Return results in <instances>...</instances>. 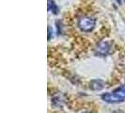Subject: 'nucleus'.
<instances>
[{
  "label": "nucleus",
  "mask_w": 125,
  "mask_h": 113,
  "mask_svg": "<svg viewBox=\"0 0 125 113\" xmlns=\"http://www.w3.org/2000/svg\"><path fill=\"white\" fill-rule=\"evenodd\" d=\"M102 99L109 104H118V103H121L124 101L123 98H121L119 94L116 93L115 91L102 94Z\"/></svg>",
  "instance_id": "3"
},
{
  "label": "nucleus",
  "mask_w": 125,
  "mask_h": 113,
  "mask_svg": "<svg viewBox=\"0 0 125 113\" xmlns=\"http://www.w3.org/2000/svg\"><path fill=\"white\" fill-rule=\"evenodd\" d=\"M111 50V44L107 41H102L95 49V55L100 56H105L109 55Z\"/></svg>",
  "instance_id": "2"
},
{
  "label": "nucleus",
  "mask_w": 125,
  "mask_h": 113,
  "mask_svg": "<svg viewBox=\"0 0 125 113\" xmlns=\"http://www.w3.org/2000/svg\"><path fill=\"white\" fill-rule=\"evenodd\" d=\"M117 2H118L119 4H121V0H117Z\"/></svg>",
  "instance_id": "7"
},
{
  "label": "nucleus",
  "mask_w": 125,
  "mask_h": 113,
  "mask_svg": "<svg viewBox=\"0 0 125 113\" xmlns=\"http://www.w3.org/2000/svg\"><path fill=\"white\" fill-rule=\"evenodd\" d=\"M82 113H89V112H82Z\"/></svg>",
  "instance_id": "8"
},
{
  "label": "nucleus",
  "mask_w": 125,
  "mask_h": 113,
  "mask_svg": "<svg viewBox=\"0 0 125 113\" xmlns=\"http://www.w3.org/2000/svg\"><path fill=\"white\" fill-rule=\"evenodd\" d=\"M104 86V82L101 79H94L90 82V89L92 90H101Z\"/></svg>",
  "instance_id": "4"
},
{
  "label": "nucleus",
  "mask_w": 125,
  "mask_h": 113,
  "mask_svg": "<svg viewBox=\"0 0 125 113\" xmlns=\"http://www.w3.org/2000/svg\"><path fill=\"white\" fill-rule=\"evenodd\" d=\"M51 39V27L48 26V40Z\"/></svg>",
  "instance_id": "6"
},
{
  "label": "nucleus",
  "mask_w": 125,
  "mask_h": 113,
  "mask_svg": "<svg viewBox=\"0 0 125 113\" xmlns=\"http://www.w3.org/2000/svg\"><path fill=\"white\" fill-rule=\"evenodd\" d=\"M48 11L54 14H58V7L56 6L54 0H48Z\"/></svg>",
  "instance_id": "5"
},
{
  "label": "nucleus",
  "mask_w": 125,
  "mask_h": 113,
  "mask_svg": "<svg viewBox=\"0 0 125 113\" xmlns=\"http://www.w3.org/2000/svg\"><path fill=\"white\" fill-rule=\"evenodd\" d=\"M95 25H96V20L88 16L81 17L78 21V26L84 32L92 31L95 27Z\"/></svg>",
  "instance_id": "1"
}]
</instances>
